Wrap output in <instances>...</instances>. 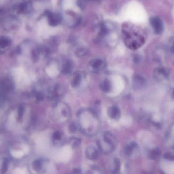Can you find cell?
<instances>
[{
    "label": "cell",
    "mask_w": 174,
    "mask_h": 174,
    "mask_svg": "<svg viewBox=\"0 0 174 174\" xmlns=\"http://www.w3.org/2000/svg\"><path fill=\"white\" fill-rule=\"evenodd\" d=\"M61 137H62V135H61V134L60 132L57 131L54 133V139H56V140H60L61 138Z\"/></svg>",
    "instance_id": "obj_14"
},
{
    "label": "cell",
    "mask_w": 174,
    "mask_h": 174,
    "mask_svg": "<svg viewBox=\"0 0 174 174\" xmlns=\"http://www.w3.org/2000/svg\"><path fill=\"white\" fill-rule=\"evenodd\" d=\"M111 85L110 83L108 80H105L101 84L100 88L102 91L105 92H107L110 90L111 88Z\"/></svg>",
    "instance_id": "obj_9"
},
{
    "label": "cell",
    "mask_w": 174,
    "mask_h": 174,
    "mask_svg": "<svg viewBox=\"0 0 174 174\" xmlns=\"http://www.w3.org/2000/svg\"><path fill=\"white\" fill-rule=\"evenodd\" d=\"M165 158L170 160L174 161V154L171 153H166L164 155Z\"/></svg>",
    "instance_id": "obj_13"
},
{
    "label": "cell",
    "mask_w": 174,
    "mask_h": 174,
    "mask_svg": "<svg viewBox=\"0 0 174 174\" xmlns=\"http://www.w3.org/2000/svg\"><path fill=\"white\" fill-rule=\"evenodd\" d=\"M134 147L130 145H127L125 148V150H124V152L126 154V155H129L131 154V153L132 152V150Z\"/></svg>",
    "instance_id": "obj_12"
},
{
    "label": "cell",
    "mask_w": 174,
    "mask_h": 174,
    "mask_svg": "<svg viewBox=\"0 0 174 174\" xmlns=\"http://www.w3.org/2000/svg\"><path fill=\"white\" fill-rule=\"evenodd\" d=\"M108 114L111 118L114 120H118L120 117V110L118 107L113 106L109 108Z\"/></svg>",
    "instance_id": "obj_3"
},
{
    "label": "cell",
    "mask_w": 174,
    "mask_h": 174,
    "mask_svg": "<svg viewBox=\"0 0 174 174\" xmlns=\"http://www.w3.org/2000/svg\"><path fill=\"white\" fill-rule=\"evenodd\" d=\"M115 169L112 172L113 174H119V170L120 168V162L118 158H116L115 159Z\"/></svg>",
    "instance_id": "obj_11"
},
{
    "label": "cell",
    "mask_w": 174,
    "mask_h": 174,
    "mask_svg": "<svg viewBox=\"0 0 174 174\" xmlns=\"http://www.w3.org/2000/svg\"><path fill=\"white\" fill-rule=\"evenodd\" d=\"M86 154L88 157L92 160L97 159L99 156L98 151L93 147H89L87 149Z\"/></svg>",
    "instance_id": "obj_4"
},
{
    "label": "cell",
    "mask_w": 174,
    "mask_h": 174,
    "mask_svg": "<svg viewBox=\"0 0 174 174\" xmlns=\"http://www.w3.org/2000/svg\"><path fill=\"white\" fill-rule=\"evenodd\" d=\"M167 72L163 68H158L154 71V76L155 79L158 81L165 80L167 76Z\"/></svg>",
    "instance_id": "obj_2"
},
{
    "label": "cell",
    "mask_w": 174,
    "mask_h": 174,
    "mask_svg": "<svg viewBox=\"0 0 174 174\" xmlns=\"http://www.w3.org/2000/svg\"><path fill=\"white\" fill-rule=\"evenodd\" d=\"M80 172V170H78V169H76L74 170V173H76V174H78Z\"/></svg>",
    "instance_id": "obj_18"
},
{
    "label": "cell",
    "mask_w": 174,
    "mask_h": 174,
    "mask_svg": "<svg viewBox=\"0 0 174 174\" xmlns=\"http://www.w3.org/2000/svg\"><path fill=\"white\" fill-rule=\"evenodd\" d=\"M150 23L157 34H161L163 31L162 22L158 18H152L150 20Z\"/></svg>",
    "instance_id": "obj_1"
},
{
    "label": "cell",
    "mask_w": 174,
    "mask_h": 174,
    "mask_svg": "<svg viewBox=\"0 0 174 174\" xmlns=\"http://www.w3.org/2000/svg\"><path fill=\"white\" fill-rule=\"evenodd\" d=\"M161 154V152L158 148H155L153 149L150 153V158L152 159H158Z\"/></svg>",
    "instance_id": "obj_7"
},
{
    "label": "cell",
    "mask_w": 174,
    "mask_h": 174,
    "mask_svg": "<svg viewBox=\"0 0 174 174\" xmlns=\"http://www.w3.org/2000/svg\"><path fill=\"white\" fill-rule=\"evenodd\" d=\"M103 61L99 59H94L90 63L91 67L94 70H100L103 68Z\"/></svg>",
    "instance_id": "obj_5"
},
{
    "label": "cell",
    "mask_w": 174,
    "mask_h": 174,
    "mask_svg": "<svg viewBox=\"0 0 174 174\" xmlns=\"http://www.w3.org/2000/svg\"><path fill=\"white\" fill-rule=\"evenodd\" d=\"M70 130L71 131H74L76 130V126H75L74 125H71V127H70Z\"/></svg>",
    "instance_id": "obj_17"
},
{
    "label": "cell",
    "mask_w": 174,
    "mask_h": 174,
    "mask_svg": "<svg viewBox=\"0 0 174 174\" xmlns=\"http://www.w3.org/2000/svg\"><path fill=\"white\" fill-rule=\"evenodd\" d=\"M81 77L80 74H76L75 75L72 82V86L75 87L79 86L81 82Z\"/></svg>",
    "instance_id": "obj_10"
},
{
    "label": "cell",
    "mask_w": 174,
    "mask_h": 174,
    "mask_svg": "<svg viewBox=\"0 0 174 174\" xmlns=\"http://www.w3.org/2000/svg\"><path fill=\"white\" fill-rule=\"evenodd\" d=\"M72 141V145L73 146H75V147L77 146L78 145H79L80 144V139H78V138H73L72 139V141Z\"/></svg>",
    "instance_id": "obj_15"
},
{
    "label": "cell",
    "mask_w": 174,
    "mask_h": 174,
    "mask_svg": "<svg viewBox=\"0 0 174 174\" xmlns=\"http://www.w3.org/2000/svg\"><path fill=\"white\" fill-rule=\"evenodd\" d=\"M145 83V80L141 76H135L134 79V86L137 88H141Z\"/></svg>",
    "instance_id": "obj_6"
},
{
    "label": "cell",
    "mask_w": 174,
    "mask_h": 174,
    "mask_svg": "<svg viewBox=\"0 0 174 174\" xmlns=\"http://www.w3.org/2000/svg\"><path fill=\"white\" fill-rule=\"evenodd\" d=\"M72 69V65L70 62L67 61L63 64L62 68V72L64 74L69 73Z\"/></svg>",
    "instance_id": "obj_8"
},
{
    "label": "cell",
    "mask_w": 174,
    "mask_h": 174,
    "mask_svg": "<svg viewBox=\"0 0 174 174\" xmlns=\"http://www.w3.org/2000/svg\"><path fill=\"white\" fill-rule=\"evenodd\" d=\"M34 166L37 170H39L41 168V163L39 161H37L34 163Z\"/></svg>",
    "instance_id": "obj_16"
}]
</instances>
